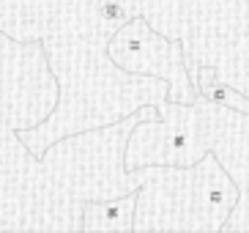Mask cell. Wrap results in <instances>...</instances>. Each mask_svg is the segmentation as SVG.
<instances>
[{
	"mask_svg": "<svg viewBox=\"0 0 249 233\" xmlns=\"http://www.w3.org/2000/svg\"><path fill=\"white\" fill-rule=\"evenodd\" d=\"M107 55L115 66L132 74H148L167 80L170 102L189 104L197 99V88L192 85L183 66L181 39H170L151 28L142 14H134L115 30L107 41Z\"/></svg>",
	"mask_w": 249,
	"mask_h": 233,
	"instance_id": "obj_3",
	"label": "cell"
},
{
	"mask_svg": "<svg viewBox=\"0 0 249 233\" xmlns=\"http://www.w3.org/2000/svg\"><path fill=\"white\" fill-rule=\"evenodd\" d=\"M195 88H197V96L208 99L213 104H222V107H230V110H238V113H247L249 116V96L238 88H233L230 82H225L216 72V66L211 63H203L195 74Z\"/></svg>",
	"mask_w": 249,
	"mask_h": 233,
	"instance_id": "obj_5",
	"label": "cell"
},
{
	"mask_svg": "<svg viewBox=\"0 0 249 233\" xmlns=\"http://www.w3.org/2000/svg\"><path fill=\"white\" fill-rule=\"evenodd\" d=\"M132 231L219 233L238 206V187L216 154L195 165H142Z\"/></svg>",
	"mask_w": 249,
	"mask_h": 233,
	"instance_id": "obj_1",
	"label": "cell"
},
{
	"mask_svg": "<svg viewBox=\"0 0 249 233\" xmlns=\"http://www.w3.org/2000/svg\"><path fill=\"white\" fill-rule=\"evenodd\" d=\"M134 203H137V190L126 192L121 197H107V200H88L82 206L80 231H118L129 233L134 219Z\"/></svg>",
	"mask_w": 249,
	"mask_h": 233,
	"instance_id": "obj_4",
	"label": "cell"
},
{
	"mask_svg": "<svg viewBox=\"0 0 249 233\" xmlns=\"http://www.w3.org/2000/svg\"><path fill=\"white\" fill-rule=\"evenodd\" d=\"M58 102V80L44 55V44L17 41L0 30V173L33 165L36 154L17 132L41 124Z\"/></svg>",
	"mask_w": 249,
	"mask_h": 233,
	"instance_id": "obj_2",
	"label": "cell"
}]
</instances>
